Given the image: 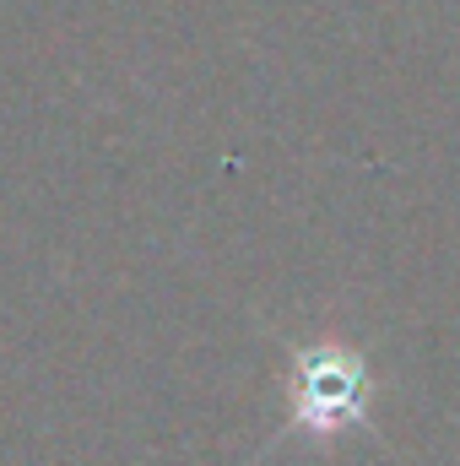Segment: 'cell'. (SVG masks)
Masks as SVG:
<instances>
[{
  "instance_id": "6da1fadb",
  "label": "cell",
  "mask_w": 460,
  "mask_h": 466,
  "mask_svg": "<svg viewBox=\"0 0 460 466\" xmlns=\"http://www.w3.org/2000/svg\"><path fill=\"white\" fill-rule=\"evenodd\" d=\"M368 396H374V380H368V363H363L357 348L309 342V348L293 352L287 407H293V429L298 434L331 440V434L357 429L368 418Z\"/></svg>"
}]
</instances>
